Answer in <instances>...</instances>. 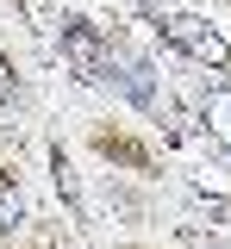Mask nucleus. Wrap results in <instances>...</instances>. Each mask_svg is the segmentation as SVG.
<instances>
[{"instance_id": "39448f33", "label": "nucleus", "mask_w": 231, "mask_h": 249, "mask_svg": "<svg viewBox=\"0 0 231 249\" xmlns=\"http://www.w3.org/2000/svg\"><path fill=\"white\" fill-rule=\"evenodd\" d=\"M181 243H188V249H231L225 237H206V231H181Z\"/></svg>"}, {"instance_id": "423d86ee", "label": "nucleus", "mask_w": 231, "mask_h": 249, "mask_svg": "<svg viewBox=\"0 0 231 249\" xmlns=\"http://www.w3.org/2000/svg\"><path fill=\"white\" fill-rule=\"evenodd\" d=\"M19 93V81H13V69H6V56H0V100H13Z\"/></svg>"}, {"instance_id": "20e7f679", "label": "nucleus", "mask_w": 231, "mask_h": 249, "mask_svg": "<svg viewBox=\"0 0 231 249\" xmlns=\"http://www.w3.org/2000/svg\"><path fill=\"white\" fill-rule=\"evenodd\" d=\"M25 218V199H19V187H13V175H0V231H13Z\"/></svg>"}, {"instance_id": "0eeeda50", "label": "nucleus", "mask_w": 231, "mask_h": 249, "mask_svg": "<svg viewBox=\"0 0 231 249\" xmlns=\"http://www.w3.org/2000/svg\"><path fill=\"white\" fill-rule=\"evenodd\" d=\"M144 6H156V0H144Z\"/></svg>"}, {"instance_id": "f03ea898", "label": "nucleus", "mask_w": 231, "mask_h": 249, "mask_svg": "<svg viewBox=\"0 0 231 249\" xmlns=\"http://www.w3.org/2000/svg\"><path fill=\"white\" fill-rule=\"evenodd\" d=\"M63 62L88 81V88H113L119 81V62L113 50L94 37V25H81V19H63Z\"/></svg>"}, {"instance_id": "7ed1b4c3", "label": "nucleus", "mask_w": 231, "mask_h": 249, "mask_svg": "<svg viewBox=\"0 0 231 249\" xmlns=\"http://www.w3.org/2000/svg\"><path fill=\"white\" fill-rule=\"evenodd\" d=\"M200 124L212 131V143H225V150H231V88H212V93H206Z\"/></svg>"}, {"instance_id": "f257e3e1", "label": "nucleus", "mask_w": 231, "mask_h": 249, "mask_svg": "<svg viewBox=\"0 0 231 249\" xmlns=\"http://www.w3.org/2000/svg\"><path fill=\"white\" fill-rule=\"evenodd\" d=\"M163 37L181 50V56H194L200 69H231V44H225V31L212 25V19H200V13H169L163 19Z\"/></svg>"}]
</instances>
